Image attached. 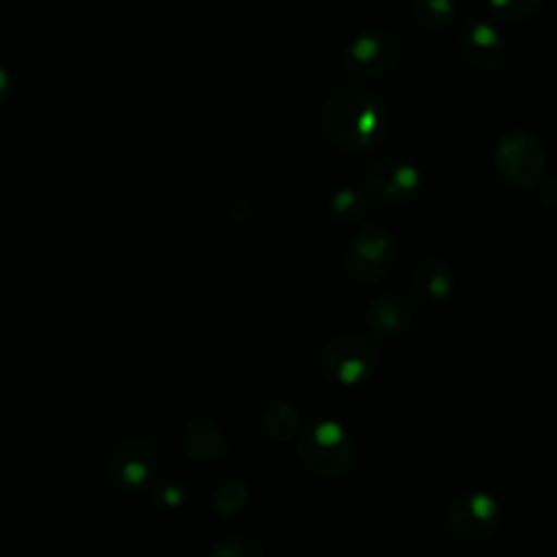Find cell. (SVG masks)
I'll use <instances>...</instances> for the list:
<instances>
[{
  "mask_svg": "<svg viewBox=\"0 0 557 557\" xmlns=\"http://www.w3.org/2000/svg\"><path fill=\"white\" fill-rule=\"evenodd\" d=\"M387 113L383 100L361 87L335 89L320 109L324 137L348 152L372 150L385 135Z\"/></svg>",
  "mask_w": 557,
  "mask_h": 557,
  "instance_id": "cell-1",
  "label": "cell"
},
{
  "mask_svg": "<svg viewBox=\"0 0 557 557\" xmlns=\"http://www.w3.org/2000/svg\"><path fill=\"white\" fill-rule=\"evenodd\" d=\"M298 457L311 474L320 479H339L350 470L355 448L350 435L339 424L322 420L300 433Z\"/></svg>",
  "mask_w": 557,
  "mask_h": 557,
  "instance_id": "cell-2",
  "label": "cell"
},
{
  "mask_svg": "<svg viewBox=\"0 0 557 557\" xmlns=\"http://www.w3.org/2000/svg\"><path fill=\"white\" fill-rule=\"evenodd\" d=\"M494 165L498 176L513 189H531L546 172L544 148L527 131H507L496 141Z\"/></svg>",
  "mask_w": 557,
  "mask_h": 557,
  "instance_id": "cell-3",
  "label": "cell"
},
{
  "mask_svg": "<svg viewBox=\"0 0 557 557\" xmlns=\"http://www.w3.org/2000/svg\"><path fill=\"white\" fill-rule=\"evenodd\" d=\"M392 233L376 222L355 231L344 250V268L348 276L361 285L381 281L394 261Z\"/></svg>",
  "mask_w": 557,
  "mask_h": 557,
  "instance_id": "cell-4",
  "label": "cell"
},
{
  "mask_svg": "<svg viewBox=\"0 0 557 557\" xmlns=\"http://www.w3.org/2000/svg\"><path fill=\"white\" fill-rule=\"evenodd\" d=\"M379 348L361 335H342L331 339L322 350L324 374L342 385H357L374 374Z\"/></svg>",
  "mask_w": 557,
  "mask_h": 557,
  "instance_id": "cell-5",
  "label": "cell"
},
{
  "mask_svg": "<svg viewBox=\"0 0 557 557\" xmlns=\"http://www.w3.org/2000/svg\"><path fill=\"white\" fill-rule=\"evenodd\" d=\"M366 196L383 207H403L420 189V170L403 157L376 159L363 176Z\"/></svg>",
  "mask_w": 557,
  "mask_h": 557,
  "instance_id": "cell-6",
  "label": "cell"
},
{
  "mask_svg": "<svg viewBox=\"0 0 557 557\" xmlns=\"http://www.w3.org/2000/svg\"><path fill=\"white\" fill-rule=\"evenodd\" d=\"M500 509L490 494L463 492L457 494L446 509V527L463 540H481L498 527Z\"/></svg>",
  "mask_w": 557,
  "mask_h": 557,
  "instance_id": "cell-7",
  "label": "cell"
},
{
  "mask_svg": "<svg viewBox=\"0 0 557 557\" xmlns=\"http://www.w3.org/2000/svg\"><path fill=\"white\" fill-rule=\"evenodd\" d=\"M398 59V41L385 30L357 35L344 52V63L355 78H376L392 70Z\"/></svg>",
  "mask_w": 557,
  "mask_h": 557,
  "instance_id": "cell-8",
  "label": "cell"
},
{
  "mask_svg": "<svg viewBox=\"0 0 557 557\" xmlns=\"http://www.w3.org/2000/svg\"><path fill=\"white\" fill-rule=\"evenodd\" d=\"M457 39L463 59L476 70H494L505 59V37L492 17H466L459 26Z\"/></svg>",
  "mask_w": 557,
  "mask_h": 557,
  "instance_id": "cell-9",
  "label": "cell"
},
{
  "mask_svg": "<svg viewBox=\"0 0 557 557\" xmlns=\"http://www.w3.org/2000/svg\"><path fill=\"white\" fill-rule=\"evenodd\" d=\"M157 461L159 455L152 442L144 437H131L115 448L109 463V474L120 490L133 492L148 483L157 470Z\"/></svg>",
  "mask_w": 557,
  "mask_h": 557,
  "instance_id": "cell-10",
  "label": "cell"
},
{
  "mask_svg": "<svg viewBox=\"0 0 557 557\" xmlns=\"http://www.w3.org/2000/svg\"><path fill=\"white\" fill-rule=\"evenodd\" d=\"M411 294L422 307H440L444 305L455 285L453 268L437 257H424L420 259L409 276Z\"/></svg>",
  "mask_w": 557,
  "mask_h": 557,
  "instance_id": "cell-11",
  "label": "cell"
},
{
  "mask_svg": "<svg viewBox=\"0 0 557 557\" xmlns=\"http://www.w3.org/2000/svg\"><path fill=\"white\" fill-rule=\"evenodd\" d=\"M413 318L411 302L400 294H381L363 311L368 329L379 337H396L407 331Z\"/></svg>",
  "mask_w": 557,
  "mask_h": 557,
  "instance_id": "cell-12",
  "label": "cell"
},
{
  "mask_svg": "<svg viewBox=\"0 0 557 557\" xmlns=\"http://www.w3.org/2000/svg\"><path fill=\"white\" fill-rule=\"evenodd\" d=\"M183 444L187 457L196 461H213L226 453V442L222 440L220 429L207 418H196L187 424Z\"/></svg>",
  "mask_w": 557,
  "mask_h": 557,
  "instance_id": "cell-13",
  "label": "cell"
},
{
  "mask_svg": "<svg viewBox=\"0 0 557 557\" xmlns=\"http://www.w3.org/2000/svg\"><path fill=\"white\" fill-rule=\"evenodd\" d=\"M298 411L292 403L276 400L268 405L261 413V429L274 442H287L298 431Z\"/></svg>",
  "mask_w": 557,
  "mask_h": 557,
  "instance_id": "cell-14",
  "label": "cell"
},
{
  "mask_svg": "<svg viewBox=\"0 0 557 557\" xmlns=\"http://www.w3.org/2000/svg\"><path fill=\"white\" fill-rule=\"evenodd\" d=\"M413 22L424 33H442L450 26L455 17L453 0H411Z\"/></svg>",
  "mask_w": 557,
  "mask_h": 557,
  "instance_id": "cell-15",
  "label": "cell"
},
{
  "mask_svg": "<svg viewBox=\"0 0 557 557\" xmlns=\"http://www.w3.org/2000/svg\"><path fill=\"white\" fill-rule=\"evenodd\" d=\"M331 215L337 224H352L363 218L366 213V198L357 189L344 187L337 189L331 198Z\"/></svg>",
  "mask_w": 557,
  "mask_h": 557,
  "instance_id": "cell-16",
  "label": "cell"
},
{
  "mask_svg": "<svg viewBox=\"0 0 557 557\" xmlns=\"http://www.w3.org/2000/svg\"><path fill=\"white\" fill-rule=\"evenodd\" d=\"M209 557H263V546L255 537L231 535L215 542Z\"/></svg>",
  "mask_w": 557,
  "mask_h": 557,
  "instance_id": "cell-17",
  "label": "cell"
},
{
  "mask_svg": "<svg viewBox=\"0 0 557 557\" xmlns=\"http://www.w3.org/2000/svg\"><path fill=\"white\" fill-rule=\"evenodd\" d=\"M248 500V490L239 481L222 483L213 494V507L220 516H235Z\"/></svg>",
  "mask_w": 557,
  "mask_h": 557,
  "instance_id": "cell-18",
  "label": "cell"
},
{
  "mask_svg": "<svg viewBox=\"0 0 557 557\" xmlns=\"http://www.w3.org/2000/svg\"><path fill=\"white\" fill-rule=\"evenodd\" d=\"M492 11L507 20H527L535 15L542 0H487Z\"/></svg>",
  "mask_w": 557,
  "mask_h": 557,
  "instance_id": "cell-19",
  "label": "cell"
},
{
  "mask_svg": "<svg viewBox=\"0 0 557 557\" xmlns=\"http://www.w3.org/2000/svg\"><path fill=\"white\" fill-rule=\"evenodd\" d=\"M157 500L165 507H178L183 500V490L176 483H161L157 490Z\"/></svg>",
  "mask_w": 557,
  "mask_h": 557,
  "instance_id": "cell-20",
  "label": "cell"
},
{
  "mask_svg": "<svg viewBox=\"0 0 557 557\" xmlns=\"http://www.w3.org/2000/svg\"><path fill=\"white\" fill-rule=\"evenodd\" d=\"M11 96V76L4 67H0V104L7 102Z\"/></svg>",
  "mask_w": 557,
  "mask_h": 557,
  "instance_id": "cell-21",
  "label": "cell"
},
{
  "mask_svg": "<svg viewBox=\"0 0 557 557\" xmlns=\"http://www.w3.org/2000/svg\"><path fill=\"white\" fill-rule=\"evenodd\" d=\"M128 557H137V555H128Z\"/></svg>",
  "mask_w": 557,
  "mask_h": 557,
  "instance_id": "cell-22",
  "label": "cell"
}]
</instances>
